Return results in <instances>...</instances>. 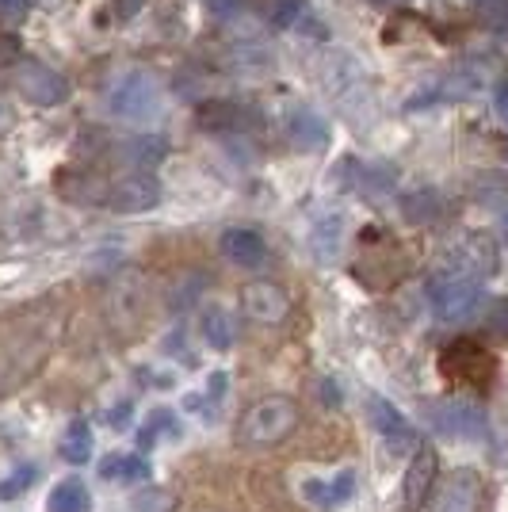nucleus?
I'll use <instances>...</instances> for the list:
<instances>
[{"instance_id":"3","label":"nucleus","mask_w":508,"mask_h":512,"mask_svg":"<svg viewBox=\"0 0 508 512\" xmlns=\"http://www.w3.org/2000/svg\"><path fill=\"white\" fill-rule=\"evenodd\" d=\"M440 375L451 379V383L486 390L493 383V375H497V360L478 341H455L440 352Z\"/></svg>"},{"instance_id":"27","label":"nucleus","mask_w":508,"mask_h":512,"mask_svg":"<svg viewBox=\"0 0 508 512\" xmlns=\"http://www.w3.org/2000/svg\"><path fill=\"white\" fill-rule=\"evenodd\" d=\"M134 512H172V505H176V497H172V490H165V486H149V490L134 493Z\"/></svg>"},{"instance_id":"23","label":"nucleus","mask_w":508,"mask_h":512,"mask_svg":"<svg viewBox=\"0 0 508 512\" xmlns=\"http://www.w3.org/2000/svg\"><path fill=\"white\" fill-rule=\"evenodd\" d=\"M88 455H92V425H88L85 417H77V421H69L62 436V459L69 463H88Z\"/></svg>"},{"instance_id":"29","label":"nucleus","mask_w":508,"mask_h":512,"mask_svg":"<svg viewBox=\"0 0 508 512\" xmlns=\"http://www.w3.org/2000/svg\"><path fill=\"white\" fill-rule=\"evenodd\" d=\"M130 413H134V406H130V402H119V406H111V413H107V425H111V428H127L130 425Z\"/></svg>"},{"instance_id":"28","label":"nucleus","mask_w":508,"mask_h":512,"mask_svg":"<svg viewBox=\"0 0 508 512\" xmlns=\"http://www.w3.org/2000/svg\"><path fill=\"white\" fill-rule=\"evenodd\" d=\"M27 8H31V0H0V20L20 23L27 16Z\"/></svg>"},{"instance_id":"6","label":"nucleus","mask_w":508,"mask_h":512,"mask_svg":"<svg viewBox=\"0 0 508 512\" xmlns=\"http://www.w3.org/2000/svg\"><path fill=\"white\" fill-rule=\"evenodd\" d=\"M405 272H409V256H405V249L394 237H379L375 245H367L363 260L356 264V279H360L363 287H371V291L394 287Z\"/></svg>"},{"instance_id":"12","label":"nucleus","mask_w":508,"mask_h":512,"mask_svg":"<svg viewBox=\"0 0 508 512\" xmlns=\"http://www.w3.org/2000/svg\"><path fill=\"white\" fill-rule=\"evenodd\" d=\"M482 501H486V486H482L478 470L459 467L444 482V490L436 497L432 512H482Z\"/></svg>"},{"instance_id":"11","label":"nucleus","mask_w":508,"mask_h":512,"mask_svg":"<svg viewBox=\"0 0 508 512\" xmlns=\"http://www.w3.org/2000/svg\"><path fill=\"white\" fill-rule=\"evenodd\" d=\"M436 470H440V455L436 448H417L402 478V497H398V512H421L428 493L436 486Z\"/></svg>"},{"instance_id":"10","label":"nucleus","mask_w":508,"mask_h":512,"mask_svg":"<svg viewBox=\"0 0 508 512\" xmlns=\"http://www.w3.org/2000/svg\"><path fill=\"white\" fill-rule=\"evenodd\" d=\"M157 203H161V180L149 176V169L130 172L119 184L107 188V207L119 214H142Z\"/></svg>"},{"instance_id":"31","label":"nucleus","mask_w":508,"mask_h":512,"mask_svg":"<svg viewBox=\"0 0 508 512\" xmlns=\"http://www.w3.org/2000/svg\"><path fill=\"white\" fill-rule=\"evenodd\" d=\"M482 4H486V0H482Z\"/></svg>"},{"instance_id":"1","label":"nucleus","mask_w":508,"mask_h":512,"mask_svg":"<svg viewBox=\"0 0 508 512\" xmlns=\"http://www.w3.org/2000/svg\"><path fill=\"white\" fill-rule=\"evenodd\" d=\"M62 318L54 314H16L0 329V394H12L46 363L50 348L58 344Z\"/></svg>"},{"instance_id":"14","label":"nucleus","mask_w":508,"mask_h":512,"mask_svg":"<svg viewBox=\"0 0 508 512\" xmlns=\"http://www.w3.org/2000/svg\"><path fill=\"white\" fill-rule=\"evenodd\" d=\"M241 306L260 325H279V321H287V314H291V299H287V291L276 287V283H249L241 291Z\"/></svg>"},{"instance_id":"4","label":"nucleus","mask_w":508,"mask_h":512,"mask_svg":"<svg viewBox=\"0 0 508 512\" xmlns=\"http://www.w3.org/2000/svg\"><path fill=\"white\" fill-rule=\"evenodd\" d=\"M428 302L436 310V318L444 321H466L482 306V287L474 276L463 272H444L428 283Z\"/></svg>"},{"instance_id":"24","label":"nucleus","mask_w":508,"mask_h":512,"mask_svg":"<svg viewBox=\"0 0 508 512\" xmlns=\"http://www.w3.org/2000/svg\"><path fill=\"white\" fill-rule=\"evenodd\" d=\"M310 241H314V253H318L321 264L337 260L340 241H344V222L340 218H321L318 226H314V234H310Z\"/></svg>"},{"instance_id":"9","label":"nucleus","mask_w":508,"mask_h":512,"mask_svg":"<svg viewBox=\"0 0 508 512\" xmlns=\"http://www.w3.org/2000/svg\"><path fill=\"white\" fill-rule=\"evenodd\" d=\"M447 272L486 279L497 272V245L489 234H463L447 245Z\"/></svg>"},{"instance_id":"2","label":"nucleus","mask_w":508,"mask_h":512,"mask_svg":"<svg viewBox=\"0 0 508 512\" xmlns=\"http://www.w3.org/2000/svg\"><path fill=\"white\" fill-rule=\"evenodd\" d=\"M298 421H302V409H298L295 398L272 394V398L253 402V409L245 413V421L237 428V436L249 448H276V444H283L295 432Z\"/></svg>"},{"instance_id":"13","label":"nucleus","mask_w":508,"mask_h":512,"mask_svg":"<svg viewBox=\"0 0 508 512\" xmlns=\"http://www.w3.org/2000/svg\"><path fill=\"white\" fill-rule=\"evenodd\" d=\"M321 81L329 88V96H337L344 107H352V100L367 96V77H363V65L352 54H333L325 69H321Z\"/></svg>"},{"instance_id":"22","label":"nucleus","mask_w":508,"mask_h":512,"mask_svg":"<svg viewBox=\"0 0 508 512\" xmlns=\"http://www.w3.org/2000/svg\"><path fill=\"white\" fill-rule=\"evenodd\" d=\"M203 341L211 344L214 352H230L233 348V318L226 306H211L203 314Z\"/></svg>"},{"instance_id":"15","label":"nucleus","mask_w":508,"mask_h":512,"mask_svg":"<svg viewBox=\"0 0 508 512\" xmlns=\"http://www.w3.org/2000/svg\"><path fill=\"white\" fill-rule=\"evenodd\" d=\"M352 493H356V474L352 470H340L337 478H306L302 482V497L318 512L344 509L352 501Z\"/></svg>"},{"instance_id":"25","label":"nucleus","mask_w":508,"mask_h":512,"mask_svg":"<svg viewBox=\"0 0 508 512\" xmlns=\"http://www.w3.org/2000/svg\"><path fill=\"white\" fill-rule=\"evenodd\" d=\"M165 157V142L161 138H134L123 146V161L130 165H138V169H149V165H157Z\"/></svg>"},{"instance_id":"16","label":"nucleus","mask_w":508,"mask_h":512,"mask_svg":"<svg viewBox=\"0 0 508 512\" xmlns=\"http://www.w3.org/2000/svg\"><path fill=\"white\" fill-rule=\"evenodd\" d=\"M287 134H291V146L302 153H318L329 146V123L310 107H302L287 119Z\"/></svg>"},{"instance_id":"5","label":"nucleus","mask_w":508,"mask_h":512,"mask_svg":"<svg viewBox=\"0 0 508 512\" xmlns=\"http://www.w3.org/2000/svg\"><path fill=\"white\" fill-rule=\"evenodd\" d=\"M107 107H111V115H119V119H127V123H142L149 115H157V107H161V88L157 81L149 77V73H123L115 88H111V96H107Z\"/></svg>"},{"instance_id":"30","label":"nucleus","mask_w":508,"mask_h":512,"mask_svg":"<svg viewBox=\"0 0 508 512\" xmlns=\"http://www.w3.org/2000/svg\"><path fill=\"white\" fill-rule=\"evenodd\" d=\"M237 8H241V0H207V12H211V16H218V20L233 16Z\"/></svg>"},{"instance_id":"18","label":"nucleus","mask_w":508,"mask_h":512,"mask_svg":"<svg viewBox=\"0 0 508 512\" xmlns=\"http://www.w3.org/2000/svg\"><path fill=\"white\" fill-rule=\"evenodd\" d=\"M54 188H58L69 203H107V184L96 176V172L65 169V172H58Z\"/></svg>"},{"instance_id":"21","label":"nucleus","mask_w":508,"mask_h":512,"mask_svg":"<svg viewBox=\"0 0 508 512\" xmlns=\"http://www.w3.org/2000/svg\"><path fill=\"white\" fill-rule=\"evenodd\" d=\"M46 512H92V493L81 478H65L50 490Z\"/></svg>"},{"instance_id":"8","label":"nucleus","mask_w":508,"mask_h":512,"mask_svg":"<svg viewBox=\"0 0 508 512\" xmlns=\"http://www.w3.org/2000/svg\"><path fill=\"white\" fill-rule=\"evenodd\" d=\"M16 88L39 107H54L69 100V81L58 69H50L46 62H35V58H20V65H16Z\"/></svg>"},{"instance_id":"19","label":"nucleus","mask_w":508,"mask_h":512,"mask_svg":"<svg viewBox=\"0 0 508 512\" xmlns=\"http://www.w3.org/2000/svg\"><path fill=\"white\" fill-rule=\"evenodd\" d=\"M367 417H371V425L379 428L390 444H409L413 440V425L405 421V413L398 406H390L386 398H379V394L367 398Z\"/></svg>"},{"instance_id":"26","label":"nucleus","mask_w":508,"mask_h":512,"mask_svg":"<svg viewBox=\"0 0 508 512\" xmlns=\"http://www.w3.org/2000/svg\"><path fill=\"white\" fill-rule=\"evenodd\" d=\"M35 482H39V467H35V463H23V467H16L0 482V501H16V497L31 490Z\"/></svg>"},{"instance_id":"20","label":"nucleus","mask_w":508,"mask_h":512,"mask_svg":"<svg viewBox=\"0 0 508 512\" xmlns=\"http://www.w3.org/2000/svg\"><path fill=\"white\" fill-rule=\"evenodd\" d=\"M100 474L107 482H119V486H134V482H146L149 478V463L142 455H127V451H115L100 463Z\"/></svg>"},{"instance_id":"17","label":"nucleus","mask_w":508,"mask_h":512,"mask_svg":"<svg viewBox=\"0 0 508 512\" xmlns=\"http://www.w3.org/2000/svg\"><path fill=\"white\" fill-rule=\"evenodd\" d=\"M222 256L237 268H260L268 260V245L253 230H226L222 234Z\"/></svg>"},{"instance_id":"7","label":"nucleus","mask_w":508,"mask_h":512,"mask_svg":"<svg viewBox=\"0 0 508 512\" xmlns=\"http://www.w3.org/2000/svg\"><path fill=\"white\" fill-rule=\"evenodd\" d=\"M428 421L440 428L444 436L470 440V444L486 440V432H489L486 413L474 406V402H466V398H440V402H432V406H428Z\"/></svg>"}]
</instances>
